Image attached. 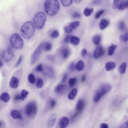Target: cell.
<instances>
[{
  "label": "cell",
  "instance_id": "cell-41",
  "mask_svg": "<svg viewBox=\"0 0 128 128\" xmlns=\"http://www.w3.org/2000/svg\"><path fill=\"white\" fill-rule=\"evenodd\" d=\"M75 64L74 62H72L70 63L69 66L70 70L71 71H73L75 68Z\"/></svg>",
  "mask_w": 128,
  "mask_h": 128
},
{
  "label": "cell",
  "instance_id": "cell-32",
  "mask_svg": "<svg viewBox=\"0 0 128 128\" xmlns=\"http://www.w3.org/2000/svg\"><path fill=\"white\" fill-rule=\"evenodd\" d=\"M93 9L92 8H86L84 11L83 14L86 16H90L93 12Z\"/></svg>",
  "mask_w": 128,
  "mask_h": 128
},
{
  "label": "cell",
  "instance_id": "cell-40",
  "mask_svg": "<svg viewBox=\"0 0 128 128\" xmlns=\"http://www.w3.org/2000/svg\"><path fill=\"white\" fill-rule=\"evenodd\" d=\"M104 12V10H100L98 11L96 14L95 17L96 18H98Z\"/></svg>",
  "mask_w": 128,
  "mask_h": 128
},
{
  "label": "cell",
  "instance_id": "cell-17",
  "mask_svg": "<svg viewBox=\"0 0 128 128\" xmlns=\"http://www.w3.org/2000/svg\"><path fill=\"white\" fill-rule=\"evenodd\" d=\"M84 106V100L82 99H79L76 105V110L80 112H81L83 110Z\"/></svg>",
  "mask_w": 128,
  "mask_h": 128
},
{
  "label": "cell",
  "instance_id": "cell-3",
  "mask_svg": "<svg viewBox=\"0 0 128 128\" xmlns=\"http://www.w3.org/2000/svg\"><path fill=\"white\" fill-rule=\"evenodd\" d=\"M46 20L45 14L42 12H37L34 15L33 21L36 28L38 30L42 29L44 26Z\"/></svg>",
  "mask_w": 128,
  "mask_h": 128
},
{
  "label": "cell",
  "instance_id": "cell-36",
  "mask_svg": "<svg viewBox=\"0 0 128 128\" xmlns=\"http://www.w3.org/2000/svg\"><path fill=\"white\" fill-rule=\"evenodd\" d=\"M76 80V79L75 78H70L68 81V83L70 86V87L73 86L75 84Z\"/></svg>",
  "mask_w": 128,
  "mask_h": 128
},
{
  "label": "cell",
  "instance_id": "cell-45",
  "mask_svg": "<svg viewBox=\"0 0 128 128\" xmlns=\"http://www.w3.org/2000/svg\"><path fill=\"white\" fill-rule=\"evenodd\" d=\"M73 17L74 18H79L81 17L80 14L77 12H74L72 15Z\"/></svg>",
  "mask_w": 128,
  "mask_h": 128
},
{
  "label": "cell",
  "instance_id": "cell-39",
  "mask_svg": "<svg viewBox=\"0 0 128 128\" xmlns=\"http://www.w3.org/2000/svg\"><path fill=\"white\" fill-rule=\"evenodd\" d=\"M118 27L120 31H124L125 28V25L124 22L123 21L120 22L119 23Z\"/></svg>",
  "mask_w": 128,
  "mask_h": 128
},
{
  "label": "cell",
  "instance_id": "cell-34",
  "mask_svg": "<svg viewBox=\"0 0 128 128\" xmlns=\"http://www.w3.org/2000/svg\"><path fill=\"white\" fill-rule=\"evenodd\" d=\"M28 78L29 82L31 84H34L36 81L34 76L32 74H30L28 76Z\"/></svg>",
  "mask_w": 128,
  "mask_h": 128
},
{
  "label": "cell",
  "instance_id": "cell-15",
  "mask_svg": "<svg viewBox=\"0 0 128 128\" xmlns=\"http://www.w3.org/2000/svg\"><path fill=\"white\" fill-rule=\"evenodd\" d=\"M110 24V22L108 19L103 18L101 20L99 25L100 29L103 30L106 28Z\"/></svg>",
  "mask_w": 128,
  "mask_h": 128
},
{
  "label": "cell",
  "instance_id": "cell-42",
  "mask_svg": "<svg viewBox=\"0 0 128 128\" xmlns=\"http://www.w3.org/2000/svg\"><path fill=\"white\" fill-rule=\"evenodd\" d=\"M43 65L42 64H40L38 65L36 67V70L38 72H40L43 70Z\"/></svg>",
  "mask_w": 128,
  "mask_h": 128
},
{
  "label": "cell",
  "instance_id": "cell-51",
  "mask_svg": "<svg viewBox=\"0 0 128 128\" xmlns=\"http://www.w3.org/2000/svg\"><path fill=\"white\" fill-rule=\"evenodd\" d=\"M86 77L84 75L82 77L81 79V81L82 82H83L85 81L86 80Z\"/></svg>",
  "mask_w": 128,
  "mask_h": 128
},
{
  "label": "cell",
  "instance_id": "cell-55",
  "mask_svg": "<svg viewBox=\"0 0 128 128\" xmlns=\"http://www.w3.org/2000/svg\"><path fill=\"white\" fill-rule=\"evenodd\" d=\"M74 1L76 2H79L81 1V0H74Z\"/></svg>",
  "mask_w": 128,
  "mask_h": 128
},
{
  "label": "cell",
  "instance_id": "cell-23",
  "mask_svg": "<svg viewBox=\"0 0 128 128\" xmlns=\"http://www.w3.org/2000/svg\"><path fill=\"white\" fill-rule=\"evenodd\" d=\"M127 67L126 63L124 62L122 63L118 68V70L120 73L123 74L125 72Z\"/></svg>",
  "mask_w": 128,
  "mask_h": 128
},
{
  "label": "cell",
  "instance_id": "cell-54",
  "mask_svg": "<svg viewBox=\"0 0 128 128\" xmlns=\"http://www.w3.org/2000/svg\"><path fill=\"white\" fill-rule=\"evenodd\" d=\"M0 67H2L3 65V62L1 60H0Z\"/></svg>",
  "mask_w": 128,
  "mask_h": 128
},
{
  "label": "cell",
  "instance_id": "cell-29",
  "mask_svg": "<svg viewBox=\"0 0 128 128\" xmlns=\"http://www.w3.org/2000/svg\"><path fill=\"white\" fill-rule=\"evenodd\" d=\"M119 40L122 42H124L128 41V32H126L121 35L120 37Z\"/></svg>",
  "mask_w": 128,
  "mask_h": 128
},
{
  "label": "cell",
  "instance_id": "cell-4",
  "mask_svg": "<svg viewBox=\"0 0 128 128\" xmlns=\"http://www.w3.org/2000/svg\"><path fill=\"white\" fill-rule=\"evenodd\" d=\"M112 89V87L109 84H104L102 85L95 92L93 98L94 102H97L104 95L110 92Z\"/></svg>",
  "mask_w": 128,
  "mask_h": 128
},
{
  "label": "cell",
  "instance_id": "cell-25",
  "mask_svg": "<svg viewBox=\"0 0 128 128\" xmlns=\"http://www.w3.org/2000/svg\"><path fill=\"white\" fill-rule=\"evenodd\" d=\"M29 94V92L27 90H23L20 95V100L23 101L26 98Z\"/></svg>",
  "mask_w": 128,
  "mask_h": 128
},
{
  "label": "cell",
  "instance_id": "cell-22",
  "mask_svg": "<svg viewBox=\"0 0 128 128\" xmlns=\"http://www.w3.org/2000/svg\"><path fill=\"white\" fill-rule=\"evenodd\" d=\"M78 92V90L76 88L73 89L68 94V98L70 100H73L75 98Z\"/></svg>",
  "mask_w": 128,
  "mask_h": 128
},
{
  "label": "cell",
  "instance_id": "cell-35",
  "mask_svg": "<svg viewBox=\"0 0 128 128\" xmlns=\"http://www.w3.org/2000/svg\"><path fill=\"white\" fill-rule=\"evenodd\" d=\"M60 1L62 5L65 6H69L72 3V0H61Z\"/></svg>",
  "mask_w": 128,
  "mask_h": 128
},
{
  "label": "cell",
  "instance_id": "cell-9",
  "mask_svg": "<svg viewBox=\"0 0 128 128\" xmlns=\"http://www.w3.org/2000/svg\"><path fill=\"white\" fill-rule=\"evenodd\" d=\"M14 53L12 50L10 49H8L2 52L1 57L4 61L8 62L12 59Z\"/></svg>",
  "mask_w": 128,
  "mask_h": 128
},
{
  "label": "cell",
  "instance_id": "cell-18",
  "mask_svg": "<svg viewBox=\"0 0 128 128\" xmlns=\"http://www.w3.org/2000/svg\"><path fill=\"white\" fill-rule=\"evenodd\" d=\"M10 115L14 119H21L22 116L19 111L17 110H12L10 112Z\"/></svg>",
  "mask_w": 128,
  "mask_h": 128
},
{
  "label": "cell",
  "instance_id": "cell-53",
  "mask_svg": "<svg viewBox=\"0 0 128 128\" xmlns=\"http://www.w3.org/2000/svg\"><path fill=\"white\" fill-rule=\"evenodd\" d=\"M0 128H2V127H3V122H1V121H0Z\"/></svg>",
  "mask_w": 128,
  "mask_h": 128
},
{
  "label": "cell",
  "instance_id": "cell-50",
  "mask_svg": "<svg viewBox=\"0 0 128 128\" xmlns=\"http://www.w3.org/2000/svg\"><path fill=\"white\" fill-rule=\"evenodd\" d=\"M14 99L15 100H20V95L18 94L16 95L14 98Z\"/></svg>",
  "mask_w": 128,
  "mask_h": 128
},
{
  "label": "cell",
  "instance_id": "cell-27",
  "mask_svg": "<svg viewBox=\"0 0 128 128\" xmlns=\"http://www.w3.org/2000/svg\"><path fill=\"white\" fill-rule=\"evenodd\" d=\"M43 81L42 79L40 78H38L36 80V85L37 88H42L43 85Z\"/></svg>",
  "mask_w": 128,
  "mask_h": 128
},
{
  "label": "cell",
  "instance_id": "cell-28",
  "mask_svg": "<svg viewBox=\"0 0 128 128\" xmlns=\"http://www.w3.org/2000/svg\"><path fill=\"white\" fill-rule=\"evenodd\" d=\"M64 86L63 84H60L57 86L55 89V92L58 94L61 93L64 90Z\"/></svg>",
  "mask_w": 128,
  "mask_h": 128
},
{
  "label": "cell",
  "instance_id": "cell-33",
  "mask_svg": "<svg viewBox=\"0 0 128 128\" xmlns=\"http://www.w3.org/2000/svg\"><path fill=\"white\" fill-rule=\"evenodd\" d=\"M116 47V46L112 44L109 47L108 50V54L109 56L112 55Z\"/></svg>",
  "mask_w": 128,
  "mask_h": 128
},
{
  "label": "cell",
  "instance_id": "cell-37",
  "mask_svg": "<svg viewBox=\"0 0 128 128\" xmlns=\"http://www.w3.org/2000/svg\"><path fill=\"white\" fill-rule=\"evenodd\" d=\"M56 104V102L55 100H51L49 102L48 108L50 109H52L54 107Z\"/></svg>",
  "mask_w": 128,
  "mask_h": 128
},
{
  "label": "cell",
  "instance_id": "cell-38",
  "mask_svg": "<svg viewBox=\"0 0 128 128\" xmlns=\"http://www.w3.org/2000/svg\"><path fill=\"white\" fill-rule=\"evenodd\" d=\"M58 32L56 30H54L50 34V36L52 38H56L58 36Z\"/></svg>",
  "mask_w": 128,
  "mask_h": 128
},
{
  "label": "cell",
  "instance_id": "cell-26",
  "mask_svg": "<svg viewBox=\"0 0 128 128\" xmlns=\"http://www.w3.org/2000/svg\"><path fill=\"white\" fill-rule=\"evenodd\" d=\"M70 42L71 44L74 45H76L79 43L80 39L78 37L74 36L70 37Z\"/></svg>",
  "mask_w": 128,
  "mask_h": 128
},
{
  "label": "cell",
  "instance_id": "cell-19",
  "mask_svg": "<svg viewBox=\"0 0 128 128\" xmlns=\"http://www.w3.org/2000/svg\"><path fill=\"white\" fill-rule=\"evenodd\" d=\"M10 96L8 92H3L0 96V99L3 102H8L10 100Z\"/></svg>",
  "mask_w": 128,
  "mask_h": 128
},
{
  "label": "cell",
  "instance_id": "cell-49",
  "mask_svg": "<svg viewBox=\"0 0 128 128\" xmlns=\"http://www.w3.org/2000/svg\"><path fill=\"white\" fill-rule=\"evenodd\" d=\"M100 128H108V126L107 124L103 123L101 125Z\"/></svg>",
  "mask_w": 128,
  "mask_h": 128
},
{
  "label": "cell",
  "instance_id": "cell-20",
  "mask_svg": "<svg viewBox=\"0 0 128 128\" xmlns=\"http://www.w3.org/2000/svg\"><path fill=\"white\" fill-rule=\"evenodd\" d=\"M115 63L112 61L107 62L105 68L107 71H109L112 70L115 67Z\"/></svg>",
  "mask_w": 128,
  "mask_h": 128
},
{
  "label": "cell",
  "instance_id": "cell-13",
  "mask_svg": "<svg viewBox=\"0 0 128 128\" xmlns=\"http://www.w3.org/2000/svg\"><path fill=\"white\" fill-rule=\"evenodd\" d=\"M44 72L45 75L50 78L54 77V72L53 69L50 66H46L44 70Z\"/></svg>",
  "mask_w": 128,
  "mask_h": 128
},
{
  "label": "cell",
  "instance_id": "cell-6",
  "mask_svg": "<svg viewBox=\"0 0 128 128\" xmlns=\"http://www.w3.org/2000/svg\"><path fill=\"white\" fill-rule=\"evenodd\" d=\"M10 42L12 46L15 49H20L23 46V40L20 35L18 34H14L11 36Z\"/></svg>",
  "mask_w": 128,
  "mask_h": 128
},
{
  "label": "cell",
  "instance_id": "cell-16",
  "mask_svg": "<svg viewBox=\"0 0 128 128\" xmlns=\"http://www.w3.org/2000/svg\"><path fill=\"white\" fill-rule=\"evenodd\" d=\"M19 83L18 79L16 77H13L10 80V85L12 88H16L18 87Z\"/></svg>",
  "mask_w": 128,
  "mask_h": 128
},
{
  "label": "cell",
  "instance_id": "cell-10",
  "mask_svg": "<svg viewBox=\"0 0 128 128\" xmlns=\"http://www.w3.org/2000/svg\"><path fill=\"white\" fill-rule=\"evenodd\" d=\"M105 52V50L102 46H98L96 47L94 51V57L95 58H98L102 56Z\"/></svg>",
  "mask_w": 128,
  "mask_h": 128
},
{
  "label": "cell",
  "instance_id": "cell-2",
  "mask_svg": "<svg viewBox=\"0 0 128 128\" xmlns=\"http://www.w3.org/2000/svg\"><path fill=\"white\" fill-rule=\"evenodd\" d=\"M34 28L31 21H28L24 23L21 28V34L26 39L31 38L34 35Z\"/></svg>",
  "mask_w": 128,
  "mask_h": 128
},
{
  "label": "cell",
  "instance_id": "cell-24",
  "mask_svg": "<svg viewBox=\"0 0 128 128\" xmlns=\"http://www.w3.org/2000/svg\"><path fill=\"white\" fill-rule=\"evenodd\" d=\"M70 51L69 49L67 48L63 49L61 52V56L63 58H66L69 56Z\"/></svg>",
  "mask_w": 128,
  "mask_h": 128
},
{
  "label": "cell",
  "instance_id": "cell-8",
  "mask_svg": "<svg viewBox=\"0 0 128 128\" xmlns=\"http://www.w3.org/2000/svg\"><path fill=\"white\" fill-rule=\"evenodd\" d=\"M112 7L114 9L123 10L128 8V0H114Z\"/></svg>",
  "mask_w": 128,
  "mask_h": 128
},
{
  "label": "cell",
  "instance_id": "cell-46",
  "mask_svg": "<svg viewBox=\"0 0 128 128\" xmlns=\"http://www.w3.org/2000/svg\"><path fill=\"white\" fill-rule=\"evenodd\" d=\"M86 50L85 49H83L81 51V54L82 56L83 57H84L85 56L86 54Z\"/></svg>",
  "mask_w": 128,
  "mask_h": 128
},
{
  "label": "cell",
  "instance_id": "cell-11",
  "mask_svg": "<svg viewBox=\"0 0 128 128\" xmlns=\"http://www.w3.org/2000/svg\"><path fill=\"white\" fill-rule=\"evenodd\" d=\"M80 23V22L78 21L70 22L69 25L65 28V32L67 33L71 32L73 29L76 28L79 25Z\"/></svg>",
  "mask_w": 128,
  "mask_h": 128
},
{
  "label": "cell",
  "instance_id": "cell-5",
  "mask_svg": "<svg viewBox=\"0 0 128 128\" xmlns=\"http://www.w3.org/2000/svg\"><path fill=\"white\" fill-rule=\"evenodd\" d=\"M37 112L38 106L36 102L31 101L26 104L25 108V112L28 118L32 119L35 118Z\"/></svg>",
  "mask_w": 128,
  "mask_h": 128
},
{
  "label": "cell",
  "instance_id": "cell-14",
  "mask_svg": "<svg viewBox=\"0 0 128 128\" xmlns=\"http://www.w3.org/2000/svg\"><path fill=\"white\" fill-rule=\"evenodd\" d=\"M70 120L69 119L66 117L62 118L60 121L59 125L60 128H65L68 125Z\"/></svg>",
  "mask_w": 128,
  "mask_h": 128
},
{
  "label": "cell",
  "instance_id": "cell-12",
  "mask_svg": "<svg viewBox=\"0 0 128 128\" xmlns=\"http://www.w3.org/2000/svg\"><path fill=\"white\" fill-rule=\"evenodd\" d=\"M57 115L55 113L52 114L50 117L47 122V125L49 128L52 127L54 125L56 121Z\"/></svg>",
  "mask_w": 128,
  "mask_h": 128
},
{
  "label": "cell",
  "instance_id": "cell-47",
  "mask_svg": "<svg viewBox=\"0 0 128 128\" xmlns=\"http://www.w3.org/2000/svg\"><path fill=\"white\" fill-rule=\"evenodd\" d=\"M68 78V75L66 74H65L64 75L62 80V82H65L66 80Z\"/></svg>",
  "mask_w": 128,
  "mask_h": 128
},
{
  "label": "cell",
  "instance_id": "cell-21",
  "mask_svg": "<svg viewBox=\"0 0 128 128\" xmlns=\"http://www.w3.org/2000/svg\"><path fill=\"white\" fill-rule=\"evenodd\" d=\"M84 62L82 60H79L75 65V68L78 71L82 70L84 69Z\"/></svg>",
  "mask_w": 128,
  "mask_h": 128
},
{
  "label": "cell",
  "instance_id": "cell-52",
  "mask_svg": "<svg viewBox=\"0 0 128 128\" xmlns=\"http://www.w3.org/2000/svg\"><path fill=\"white\" fill-rule=\"evenodd\" d=\"M100 2V0H94L93 1V2L94 4H98V2Z\"/></svg>",
  "mask_w": 128,
  "mask_h": 128
},
{
  "label": "cell",
  "instance_id": "cell-31",
  "mask_svg": "<svg viewBox=\"0 0 128 128\" xmlns=\"http://www.w3.org/2000/svg\"><path fill=\"white\" fill-rule=\"evenodd\" d=\"M101 38L99 35H96L94 36L92 39V42L96 45H98L100 42Z\"/></svg>",
  "mask_w": 128,
  "mask_h": 128
},
{
  "label": "cell",
  "instance_id": "cell-1",
  "mask_svg": "<svg viewBox=\"0 0 128 128\" xmlns=\"http://www.w3.org/2000/svg\"><path fill=\"white\" fill-rule=\"evenodd\" d=\"M60 8L59 3L57 0H48L46 1L44 3L45 12L50 16L56 14L59 11Z\"/></svg>",
  "mask_w": 128,
  "mask_h": 128
},
{
  "label": "cell",
  "instance_id": "cell-48",
  "mask_svg": "<svg viewBox=\"0 0 128 128\" xmlns=\"http://www.w3.org/2000/svg\"><path fill=\"white\" fill-rule=\"evenodd\" d=\"M120 128H128V121L121 125Z\"/></svg>",
  "mask_w": 128,
  "mask_h": 128
},
{
  "label": "cell",
  "instance_id": "cell-44",
  "mask_svg": "<svg viewBox=\"0 0 128 128\" xmlns=\"http://www.w3.org/2000/svg\"><path fill=\"white\" fill-rule=\"evenodd\" d=\"M70 36V35H68L65 37L64 39V42L65 43H68L69 42Z\"/></svg>",
  "mask_w": 128,
  "mask_h": 128
},
{
  "label": "cell",
  "instance_id": "cell-30",
  "mask_svg": "<svg viewBox=\"0 0 128 128\" xmlns=\"http://www.w3.org/2000/svg\"><path fill=\"white\" fill-rule=\"evenodd\" d=\"M52 47L51 44L49 42H44L43 45V49L46 51L50 50Z\"/></svg>",
  "mask_w": 128,
  "mask_h": 128
},
{
  "label": "cell",
  "instance_id": "cell-43",
  "mask_svg": "<svg viewBox=\"0 0 128 128\" xmlns=\"http://www.w3.org/2000/svg\"><path fill=\"white\" fill-rule=\"evenodd\" d=\"M22 59V55H20V56L17 62L15 65V66L16 67H17L21 63Z\"/></svg>",
  "mask_w": 128,
  "mask_h": 128
},
{
  "label": "cell",
  "instance_id": "cell-7",
  "mask_svg": "<svg viewBox=\"0 0 128 128\" xmlns=\"http://www.w3.org/2000/svg\"><path fill=\"white\" fill-rule=\"evenodd\" d=\"M44 42L40 44L36 48L32 54L31 58V64H34L40 56L43 49Z\"/></svg>",
  "mask_w": 128,
  "mask_h": 128
}]
</instances>
